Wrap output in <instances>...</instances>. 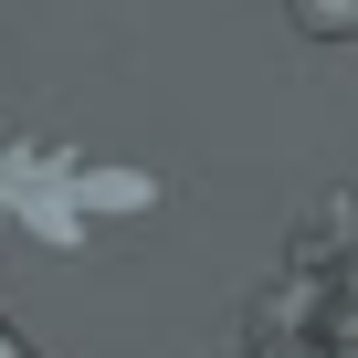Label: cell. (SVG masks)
Listing matches in <instances>:
<instances>
[{"mask_svg":"<svg viewBox=\"0 0 358 358\" xmlns=\"http://www.w3.org/2000/svg\"><path fill=\"white\" fill-rule=\"evenodd\" d=\"M137 211H158L148 169L64 148V137H32V127L0 116V232H22L43 253H85L95 222H137Z\"/></svg>","mask_w":358,"mask_h":358,"instance_id":"obj_1","label":"cell"},{"mask_svg":"<svg viewBox=\"0 0 358 358\" xmlns=\"http://www.w3.org/2000/svg\"><path fill=\"white\" fill-rule=\"evenodd\" d=\"M0 358H22V348H11V337H0Z\"/></svg>","mask_w":358,"mask_h":358,"instance_id":"obj_4","label":"cell"},{"mask_svg":"<svg viewBox=\"0 0 358 358\" xmlns=\"http://www.w3.org/2000/svg\"><path fill=\"white\" fill-rule=\"evenodd\" d=\"M243 358H358V337H295V348H243Z\"/></svg>","mask_w":358,"mask_h":358,"instance_id":"obj_3","label":"cell"},{"mask_svg":"<svg viewBox=\"0 0 358 358\" xmlns=\"http://www.w3.org/2000/svg\"><path fill=\"white\" fill-rule=\"evenodd\" d=\"M285 22L306 43H358V0H285Z\"/></svg>","mask_w":358,"mask_h":358,"instance_id":"obj_2","label":"cell"}]
</instances>
